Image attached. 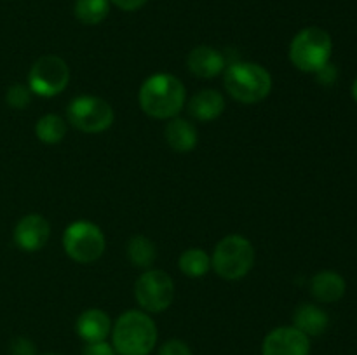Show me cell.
Listing matches in <instances>:
<instances>
[{"label": "cell", "instance_id": "1", "mask_svg": "<svg viewBox=\"0 0 357 355\" xmlns=\"http://www.w3.org/2000/svg\"><path fill=\"white\" fill-rule=\"evenodd\" d=\"M187 90L181 80L171 73L150 75L139 87L142 110L153 118H174L183 108Z\"/></svg>", "mask_w": 357, "mask_h": 355}, {"label": "cell", "instance_id": "2", "mask_svg": "<svg viewBox=\"0 0 357 355\" xmlns=\"http://www.w3.org/2000/svg\"><path fill=\"white\" fill-rule=\"evenodd\" d=\"M157 343V326L139 310L122 313L112 329V345L117 355H149Z\"/></svg>", "mask_w": 357, "mask_h": 355}, {"label": "cell", "instance_id": "3", "mask_svg": "<svg viewBox=\"0 0 357 355\" xmlns=\"http://www.w3.org/2000/svg\"><path fill=\"white\" fill-rule=\"evenodd\" d=\"M225 89L239 103H260L271 94L272 75L257 63L237 61L229 65L225 72Z\"/></svg>", "mask_w": 357, "mask_h": 355}, {"label": "cell", "instance_id": "4", "mask_svg": "<svg viewBox=\"0 0 357 355\" xmlns=\"http://www.w3.org/2000/svg\"><path fill=\"white\" fill-rule=\"evenodd\" d=\"M333 40L324 28L307 26L293 37L289 44V59L300 72L316 73L330 63Z\"/></svg>", "mask_w": 357, "mask_h": 355}, {"label": "cell", "instance_id": "5", "mask_svg": "<svg viewBox=\"0 0 357 355\" xmlns=\"http://www.w3.org/2000/svg\"><path fill=\"white\" fill-rule=\"evenodd\" d=\"M255 265V249L246 237L227 235L216 244L211 256V267L225 281H241Z\"/></svg>", "mask_w": 357, "mask_h": 355}, {"label": "cell", "instance_id": "6", "mask_svg": "<svg viewBox=\"0 0 357 355\" xmlns=\"http://www.w3.org/2000/svg\"><path fill=\"white\" fill-rule=\"evenodd\" d=\"M63 247L65 253L75 263L89 265L100 260L107 247V239L98 225L91 221L72 223L63 233Z\"/></svg>", "mask_w": 357, "mask_h": 355}, {"label": "cell", "instance_id": "7", "mask_svg": "<svg viewBox=\"0 0 357 355\" xmlns=\"http://www.w3.org/2000/svg\"><path fill=\"white\" fill-rule=\"evenodd\" d=\"M68 122L87 134L103 132L114 124V108L98 96H79L72 100L66 110Z\"/></svg>", "mask_w": 357, "mask_h": 355}, {"label": "cell", "instance_id": "8", "mask_svg": "<svg viewBox=\"0 0 357 355\" xmlns=\"http://www.w3.org/2000/svg\"><path fill=\"white\" fill-rule=\"evenodd\" d=\"M70 82V68L65 59L45 54L31 65L28 73V87L33 94L52 97L61 94Z\"/></svg>", "mask_w": 357, "mask_h": 355}, {"label": "cell", "instance_id": "9", "mask_svg": "<svg viewBox=\"0 0 357 355\" xmlns=\"http://www.w3.org/2000/svg\"><path fill=\"white\" fill-rule=\"evenodd\" d=\"M135 298L149 313H160L171 306L174 299V282L166 271L149 270L135 284Z\"/></svg>", "mask_w": 357, "mask_h": 355}, {"label": "cell", "instance_id": "10", "mask_svg": "<svg viewBox=\"0 0 357 355\" xmlns=\"http://www.w3.org/2000/svg\"><path fill=\"white\" fill-rule=\"evenodd\" d=\"M310 338L295 326L275 327L265 336L261 355H309Z\"/></svg>", "mask_w": 357, "mask_h": 355}, {"label": "cell", "instance_id": "11", "mask_svg": "<svg viewBox=\"0 0 357 355\" xmlns=\"http://www.w3.org/2000/svg\"><path fill=\"white\" fill-rule=\"evenodd\" d=\"M51 235L49 221L42 214H26L14 228V244L24 253H37L47 244Z\"/></svg>", "mask_w": 357, "mask_h": 355}, {"label": "cell", "instance_id": "12", "mask_svg": "<svg viewBox=\"0 0 357 355\" xmlns=\"http://www.w3.org/2000/svg\"><path fill=\"white\" fill-rule=\"evenodd\" d=\"M187 66L199 79H215L225 68V56L215 47L199 45L192 49L187 58Z\"/></svg>", "mask_w": 357, "mask_h": 355}, {"label": "cell", "instance_id": "13", "mask_svg": "<svg viewBox=\"0 0 357 355\" xmlns=\"http://www.w3.org/2000/svg\"><path fill=\"white\" fill-rule=\"evenodd\" d=\"M347 282L338 271L321 270L310 281V292L321 303H337L344 298Z\"/></svg>", "mask_w": 357, "mask_h": 355}, {"label": "cell", "instance_id": "14", "mask_svg": "<svg viewBox=\"0 0 357 355\" xmlns=\"http://www.w3.org/2000/svg\"><path fill=\"white\" fill-rule=\"evenodd\" d=\"M75 331L86 343L107 340L108 334L112 333V320L103 310L89 308L79 315L75 322Z\"/></svg>", "mask_w": 357, "mask_h": 355}, {"label": "cell", "instance_id": "15", "mask_svg": "<svg viewBox=\"0 0 357 355\" xmlns=\"http://www.w3.org/2000/svg\"><path fill=\"white\" fill-rule=\"evenodd\" d=\"M293 326L309 338H316L324 334V331L330 326V317L321 306L314 303H302L296 306L293 313Z\"/></svg>", "mask_w": 357, "mask_h": 355}, {"label": "cell", "instance_id": "16", "mask_svg": "<svg viewBox=\"0 0 357 355\" xmlns=\"http://www.w3.org/2000/svg\"><path fill=\"white\" fill-rule=\"evenodd\" d=\"M225 110V100L215 89H202L188 101V113L201 122H211Z\"/></svg>", "mask_w": 357, "mask_h": 355}, {"label": "cell", "instance_id": "17", "mask_svg": "<svg viewBox=\"0 0 357 355\" xmlns=\"http://www.w3.org/2000/svg\"><path fill=\"white\" fill-rule=\"evenodd\" d=\"M164 136H166L167 145L178 153L192 152L199 141L195 125L188 122L187 118L180 117H174L167 122L166 129H164Z\"/></svg>", "mask_w": 357, "mask_h": 355}, {"label": "cell", "instance_id": "18", "mask_svg": "<svg viewBox=\"0 0 357 355\" xmlns=\"http://www.w3.org/2000/svg\"><path fill=\"white\" fill-rule=\"evenodd\" d=\"M128 258L132 267L149 268L157 258L155 244L145 235H135L128 242Z\"/></svg>", "mask_w": 357, "mask_h": 355}, {"label": "cell", "instance_id": "19", "mask_svg": "<svg viewBox=\"0 0 357 355\" xmlns=\"http://www.w3.org/2000/svg\"><path fill=\"white\" fill-rule=\"evenodd\" d=\"M35 134L45 145H56L66 136V122L56 113H47L40 117L35 124Z\"/></svg>", "mask_w": 357, "mask_h": 355}, {"label": "cell", "instance_id": "20", "mask_svg": "<svg viewBox=\"0 0 357 355\" xmlns=\"http://www.w3.org/2000/svg\"><path fill=\"white\" fill-rule=\"evenodd\" d=\"M110 13V0H75L73 14L84 24H100Z\"/></svg>", "mask_w": 357, "mask_h": 355}, {"label": "cell", "instance_id": "21", "mask_svg": "<svg viewBox=\"0 0 357 355\" xmlns=\"http://www.w3.org/2000/svg\"><path fill=\"white\" fill-rule=\"evenodd\" d=\"M178 265H180V270L187 277L201 278L202 275L208 274L209 267H211V258L204 249L192 247V249H187L181 254Z\"/></svg>", "mask_w": 357, "mask_h": 355}, {"label": "cell", "instance_id": "22", "mask_svg": "<svg viewBox=\"0 0 357 355\" xmlns=\"http://www.w3.org/2000/svg\"><path fill=\"white\" fill-rule=\"evenodd\" d=\"M31 101L30 87L23 84H13L6 93V103L14 110H24Z\"/></svg>", "mask_w": 357, "mask_h": 355}, {"label": "cell", "instance_id": "23", "mask_svg": "<svg viewBox=\"0 0 357 355\" xmlns=\"http://www.w3.org/2000/svg\"><path fill=\"white\" fill-rule=\"evenodd\" d=\"M10 355H37V348L30 338L16 336L9 345Z\"/></svg>", "mask_w": 357, "mask_h": 355}, {"label": "cell", "instance_id": "24", "mask_svg": "<svg viewBox=\"0 0 357 355\" xmlns=\"http://www.w3.org/2000/svg\"><path fill=\"white\" fill-rule=\"evenodd\" d=\"M82 355H117L114 345L108 343L107 340L101 341H89L84 345Z\"/></svg>", "mask_w": 357, "mask_h": 355}, {"label": "cell", "instance_id": "25", "mask_svg": "<svg viewBox=\"0 0 357 355\" xmlns=\"http://www.w3.org/2000/svg\"><path fill=\"white\" fill-rule=\"evenodd\" d=\"M159 355H194L190 347L181 340H167L166 343L160 347Z\"/></svg>", "mask_w": 357, "mask_h": 355}, {"label": "cell", "instance_id": "26", "mask_svg": "<svg viewBox=\"0 0 357 355\" xmlns=\"http://www.w3.org/2000/svg\"><path fill=\"white\" fill-rule=\"evenodd\" d=\"M316 77H317V80H319V84L331 86V84L337 82V79H338L337 66H335L333 63H328V65H324L319 72H316Z\"/></svg>", "mask_w": 357, "mask_h": 355}, {"label": "cell", "instance_id": "27", "mask_svg": "<svg viewBox=\"0 0 357 355\" xmlns=\"http://www.w3.org/2000/svg\"><path fill=\"white\" fill-rule=\"evenodd\" d=\"M149 0H110V3H114L119 9L126 10V13H131V10L142 9Z\"/></svg>", "mask_w": 357, "mask_h": 355}, {"label": "cell", "instance_id": "28", "mask_svg": "<svg viewBox=\"0 0 357 355\" xmlns=\"http://www.w3.org/2000/svg\"><path fill=\"white\" fill-rule=\"evenodd\" d=\"M351 93H352V97H354V101H356V103H357V77H356L354 84H352V89H351Z\"/></svg>", "mask_w": 357, "mask_h": 355}, {"label": "cell", "instance_id": "29", "mask_svg": "<svg viewBox=\"0 0 357 355\" xmlns=\"http://www.w3.org/2000/svg\"><path fill=\"white\" fill-rule=\"evenodd\" d=\"M42 355H59V354H42Z\"/></svg>", "mask_w": 357, "mask_h": 355}]
</instances>
